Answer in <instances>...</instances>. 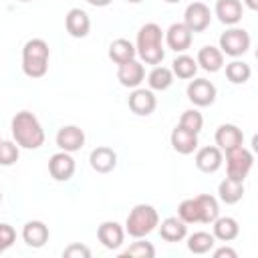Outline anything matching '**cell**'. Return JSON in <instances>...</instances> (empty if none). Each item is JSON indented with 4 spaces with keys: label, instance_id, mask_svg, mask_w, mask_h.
I'll list each match as a JSON object with an SVG mask.
<instances>
[{
    "label": "cell",
    "instance_id": "5b68a950",
    "mask_svg": "<svg viewBox=\"0 0 258 258\" xmlns=\"http://www.w3.org/2000/svg\"><path fill=\"white\" fill-rule=\"evenodd\" d=\"M252 163H254L252 151H248L242 145L226 151V171H228V177H232V179L244 181L252 169Z\"/></svg>",
    "mask_w": 258,
    "mask_h": 258
},
{
    "label": "cell",
    "instance_id": "4dcf8cb0",
    "mask_svg": "<svg viewBox=\"0 0 258 258\" xmlns=\"http://www.w3.org/2000/svg\"><path fill=\"white\" fill-rule=\"evenodd\" d=\"M171 81H173V73H171V69H167V67H153V71L149 73V77H147V83H149V87L151 89H155V91H165L169 85H171Z\"/></svg>",
    "mask_w": 258,
    "mask_h": 258
},
{
    "label": "cell",
    "instance_id": "836d02e7",
    "mask_svg": "<svg viewBox=\"0 0 258 258\" xmlns=\"http://www.w3.org/2000/svg\"><path fill=\"white\" fill-rule=\"evenodd\" d=\"M123 256H131V258H153V256H155V248H153L149 242L137 238V242H133V244L123 252Z\"/></svg>",
    "mask_w": 258,
    "mask_h": 258
},
{
    "label": "cell",
    "instance_id": "ac0fdd59",
    "mask_svg": "<svg viewBox=\"0 0 258 258\" xmlns=\"http://www.w3.org/2000/svg\"><path fill=\"white\" fill-rule=\"evenodd\" d=\"M97 238L99 242L109 248V250H115L123 244V238H125V230L117 224V222H103L99 228H97Z\"/></svg>",
    "mask_w": 258,
    "mask_h": 258
},
{
    "label": "cell",
    "instance_id": "277c9868",
    "mask_svg": "<svg viewBox=\"0 0 258 258\" xmlns=\"http://www.w3.org/2000/svg\"><path fill=\"white\" fill-rule=\"evenodd\" d=\"M157 224H159L157 210L149 204H137L127 216L125 230L133 238H145L147 234H151L155 230Z\"/></svg>",
    "mask_w": 258,
    "mask_h": 258
},
{
    "label": "cell",
    "instance_id": "9a60e30c",
    "mask_svg": "<svg viewBox=\"0 0 258 258\" xmlns=\"http://www.w3.org/2000/svg\"><path fill=\"white\" fill-rule=\"evenodd\" d=\"M129 109L135 113V115H151L155 111V95L149 91V89H135L131 95H129Z\"/></svg>",
    "mask_w": 258,
    "mask_h": 258
},
{
    "label": "cell",
    "instance_id": "60d3db41",
    "mask_svg": "<svg viewBox=\"0 0 258 258\" xmlns=\"http://www.w3.org/2000/svg\"><path fill=\"white\" fill-rule=\"evenodd\" d=\"M127 2H133L135 4V2H143V0H127Z\"/></svg>",
    "mask_w": 258,
    "mask_h": 258
},
{
    "label": "cell",
    "instance_id": "d6986e66",
    "mask_svg": "<svg viewBox=\"0 0 258 258\" xmlns=\"http://www.w3.org/2000/svg\"><path fill=\"white\" fill-rule=\"evenodd\" d=\"M171 147H173L177 153H181V155L194 153V149L198 147V133L187 131V129H183L181 125H177V127L171 131Z\"/></svg>",
    "mask_w": 258,
    "mask_h": 258
},
{
    "label": "cell",
    "instance_id": "9c48e42d",
    "mask_svg": "<svg viewBox=\"0 0 258 258\" xmlns=\"http://www.w3.org/2000/svg\"><path fill=\"white\" fill-rule=\"evenodd\" d=\"M48 173L56 181L71 179L73 173H75V159L71 157V153L69 151H58V153L50 155V159H48Z\"/></svg>",
    "mask_w": 258,
    "mask_h": 258
},
{
    "label": "cell",
    "instance_id": "603a6c76",
    "mask_svg": "<svg viewBox=\"0 0 258 258\" xmlns=\"http://www.w3.org/2000/svg\"><path fill=\"white\" fill-rule=\"evenodd\" d=\"M194 200H196V206H198V214H200V222L202 224H212L220 216V206H218V200L214 196L200 194Z\"/></svg>",
    "mask_w": 258,
    "mask_h": 258
},
{
    "label": "cell",
    "instance_id": "8992f818",
    "mask_svg": "<svg viewBox=\"0 0 258 258\" xmlns=\"http://www.w3.org/2000/svg\"><path fill=\"white\" fill-rule=\"evenodd\" d=\"M250 48V34L244 28H230L220 36V50L230 56H240Z\"/></svg>",
    "mask_w": 258,
    "mask_h": 258
},
{
    "label": "cell",
    "instance_id": "ffe728a7",
    "mask_svg": "<svg viewBox=\"0 0 258 258\" xmlns=\"http://www.w3.org/2000/svg\"><path fill=\"white\" fill-rule=\"evenodd\" d=\"M22 238L28 246L32 248H40L46 244L48 240V228L44 222L40 220H32V222H26L24 228H22Z\"/></svg>",
    "mask_w": 258,
    "mask_h": 258
},
{
    "label": "cell",
    "instance_id": "7a4b0ae2",
    "mask_svg": "<svg viewBox=\"0 0 258 258\" xmlns=\"http://www.w3.org/2000/svg\"><path fill=\"white\" fill-rule=\"evenodd\" d=\"M161 38H163V32L161 28L155 24V22H147L139 28L137 32V52L141 56L143 62L147 64H159L165 56L163 52V46H161Z\"/></svg>",
    "mask_w": 258,
    "mask_h": 258
},
{
    "label": "cell",
    "instance_id": "7402d4cb",
    "mask_svg": "<svg viewBox=\"0 0 258 258\" xmlns=\"http://www.w3.org/2000/svg\"><path fill=\"white\" fill-rule=\"evenodd\" d=\"M204 71H208V73H216V71H220L222 69V64H224V52L220 50V48H216V46H202L200 48V52H198V60H196Z\"/></svg>",
    "mask_w": 258,
    "mask_h": 258
},
{
    "label": "cell",
    "instance_id": "8fae6325",
    "mask_svg": "<svg viewBox=\"0 0 258 258\" xmlns=\"http://www.w3.org/2000/svg\"><path fill=\"white\" fill-rule=\"evenodd\" d=\"M56 145L62 151H79L85 145V131L77 125H64L56 133Z\"/></svg>",
    "mask_w": 258,
    "mask_h": 258
},
{
    "label": "cell",
    "instance_id": "cb8c5ba5",
    "mask_svg": "<svg viewBox=\"0 0 258 258\" xmlns=\"http://www.w3.org/2000/svg\"><path fill=\"white\" fill-rule=\"evenodd\" d=\"M137 54L135 46L131 40L127 38H115L111 44H109V58L115 62V64H123L127 60H133Z\"/></svg>",
    "mask_w": 258,
    "mask_h": 258
},
{
    "label": "cell",
    "instance_id": "30bf717a",
    "mask_svg": "<svg viewBox=\"0 0 258 258\" xmlns=\"http://www.w3.org/2000/svg\"><path fill=\"white\" fill-rule=\"evenodd\" d=\"M64 26H67V32L75 38H85L91 30V18L85 10L81 8H71L64 16Z\"/></svg>",
    "mask_w": 258,
    "mask_h": 258
},
{
    "label": "cell",
    "instance_id": "4316f807",
    "mask_svg": "<svg viewBox=\"0 0 258 258\" xmlns=\"http://www.w3.org/2000/svg\"><path fill=\"white\" fill-rule=\"evenodd\" d=\"M214 238H218V240H222V242H230V240H234L236 236H238V232H240V226H238V222L234 220V218H216L214 222Z\"/></svg>",
    "mask_w": 258,
    "mask_h": 258
},
{
    "label": "cell",
    "instance_id": "f35d334b",
    "mask_svg": "<svg viewBox=\"0 0 258 258\" xmlns=\"http://www.w3.org/2000/svg\"><path fill=\"white\" fill-rule=\"evenodd\" d=\"M89 4H93V6H109L113 0H87Z\"/></svg>",
    "mask_w": 258,
    "mask_h": 258
},
{
    "label": "cell",
    "instance_id": "ab89813d",
    "mask_svg": "<svg viewBox=\"0 0 258 258\" xmlns=\"http://www.w3.org/2000/svg\"><path fill=\"white\" fill-rule=\"evenodd\" d=\"M250 10H258V0H244Z\"/></svg>",
    "mask_w": 258,
    "mask_h": 258
},
{
    "label": "cell",
    "instance_id": "74e56055",
    "mask_svg": "<svg viewBox=\"0 0 258 258\" xmlns=\"http://www.w3.org/2000/svg\"><path fill=\"white\" fill-rule=\"evenodd\" d=\"M224 256H226V258H236V252H234L232 248H226V246H224V248H218V250L214 252V258H224Z\"/></svg>",
    "mask_w": 258,
    "mask_h": 258
},
{
    "label": "cell",
    "instance_id": "83f0119b",
    "mask_svg": "<svg viewBox=\"0 0 258 258\" xmlns=\"http://www.w3.org/2000/svg\"><path fill=\"white\" fill-rule=\"evenodd\" d=\"M171 73L177 75V79H194V75L198 73V62L194 56L189 54H179L175 56V60L171 62Z\"/></svg>",
    "mask_w": 258,
    "mask_h": 258
},
{
    "label": "cell",
    "instance_id": "b9f144b4",
    "mask_svg": "<svg viewBox=\"0 0 258 258\" xmlns=\"http://www.w3.org/2000/svg\"><path fill=\"white\" fill-rule=\"evenodd\" d=\"M165 2H179V0H165Z\"/></svg>",
    "mask_w": 258,
    "mask_h": 258
},
{
    "label": "cell",
    "instance_id": "44dd1931",
    "mask_svg": "<svg viewBox=\"0 0 258 258\" xmlns=\"http://www.w3.org/2000/svg\"><path fill=\"white\" fill-rule=\"evenodd\" d=\"M244 10L240 0H218L216 2V16L224 24H236L240 22Z\"/></svg>",
    "mask_w": 258,
    "mask_h": 258
},
{
    "label": "cell",
    "instance_id": "e575fe53",
    "mask_svg": "<svg viewBox=\"0 0 258 258\" xmlns=\"http://www.w3.org/2000/svg\"><path fill=\"white\" fill-rule=\"evenodd\" d=\"M18 143L0 141V165H12L18 161Z\"/></svg>",
    "mask_w": 258,
    "mask_h": 258
},
{
    "label": "cell",
    "instance_id": "3957f363",
    "mask_svg": "<svg viewBox=\"0 0 258 258\" xmlns=\"http://www.w3.org/2000/svg\"><path fill=\"white\" fill-rule=\"evenodd\" d=\"M48 44L42 38H30L26 40L22 48V71L30 79H40L48 71Z\"/></svg>",
    "mask_w": 258,
    "mask_h": 258
},
{
    "label": "cell",
    "instance_id": "1f68e13d",
    "mask_svg": "<svg viewBox=\"0 0 258 258\" xmlns=\"http://www.w3.org/2000/svg\"><path fill=\"white\" fill-rule=\"evenodd\" d=\"M179 125H181L183 129H187V131L200 133V131H202V125H204V117H202L200 111H196V109H187V111L181 113V117H179Z\"/></svg>",
    "mask_w": 258,
    "mask_h": 258
},
{
    "label": "cell",
    "instance_id": "d590c367",
    "mask_svg": "<svg viewBox=\"0 0 258 258\" xmlns=\"http://www.w3.org/2000/svg\"><path fill=\"white\" fill-rule=\"evenodd\" d=\"M62 256L64 258H91V250L85 244L75 242V244H71L62 250Z\"/></svg>",
    "mask_w": 258,
    "mask_h": 258
},
{
    "label": "cell",
    "instance_id": "52a82bcc",
    "mask_svg": "<svg viewBox=\"0 0 258 258\" xmlns=\"http://www.w3.org/2000/svg\"><path fill=\"white\" fill-rule=\"evenodd\" d=\"M210 20H212V12H210L208 4H204V2H191L183 12V24L191 32L206 30L210 26Z\"/></svg>",
    "mask_w": 258,
    "mask_h": 258
},
{
    "label": "cell",
    "instance_id": "7c38bea8",
    "mask_svg": "<svg viewBox=\"0 0 258 258\" xmlns=\"http://www.w3.org/2000/svg\"><path fill=\"white\" fill-rule=\"evenodd\" d=\"M222 159L224 155L218 145H206L196 153V165L200 171H206V173H214L222 165Z\"/></svg>",
    "mask_w": 258,
    "mask_h": 258
},
{
    "label": "cell",
    "instance_id": "4fadbf2b",
    "mask_svg": "<svg viewBox=\"0 0 258 258\" xmlns=\"http://www.w3.org/2000/svg\"><path fill=\"white\" fill-rule=\"evenodd\" d=\"M165 40H167V46L175 52H183L189 48L191 44V30L183 24V22H175L167 28V34H165Z\"/></svg>",
    "mask_w": 258,
    "mask_h": 258
},
{
    "label": "cell",
    "instance_id": "f6af8a7d",
    "mask_svg": "<svg viewBox=\"0 0 258 258\" xmlns=\"http://www.w3.org/2000/svg\"><path fill=\"white\" fill-rule=\"evenodd\" d=\"M0 252H4V250H2V248H0Z\"/></svg>",
    "mask_w": 258,
    "mask_h": 258
},
{
    "label": "cell",
    "instance_id": "8d00e7d4",
    "mask_svg": "<svg viewBox=\"0 0 258 258\" xmlns=\"http://www.w3.org/2000/svg\"><path fill=\"white\" fill-rule=\"evenodd\" d=\"M16 240V232L10 224H0V248L6 250L8 246H12Z\"/></svg>",
    "mask_w": 258,
    "mask_h": 258
},
{
    "label": "cell",
    "instance_id": "5bb4252c",
    "mask_svg": "<svg viewBox=\"0 0 258 258\" xmlns=\"http://www.w3.org/2000/svg\"><path fill=\"white\" fill-rule=\"evenodd\" d=\"M143 77H145V69H143V64L137 62L135 58H133V60H127V62H123V64H119V69H117V79H119V83H121L123 87L135 89V87L141 85Z\"/></svg>",
    "mask_w": 258,
    "mask_h": 258
},
{
    "label": "cell",
    "instance_id": "f1b7e54d",
    "mask_svg": "<svg viewBox=\"0 0 258 258\" xmlns=\"http://www.w3.org/2000/svg\"><path fill=\"white\" fill-rule=\"evenodd\" d=\"M216 244V238L214 234L210 232H194L189 238H187V248L189 252L194 254H206L212 250V246Z\"/></svg>",
    "mask_w": 258,
    "mask_h": 258
},
{
    "label": "cell",
    "instance_id": "ee69618b",
    "mask_svg": "<svg viewBox=\"0 0 258 258\" xmlns=\"http://www.w3.org/2000/svg\"><path fill=\"white\" fill-rule=\"evenodd\" d=\"M20 2H30V0H20Z\"/></svg>",
    "mask_w": 258,
    "mask_h": 258
},
{
    "label": "cell",
    "instance_id": "ba28073f",
    "mask_svg": "<svg viewBox=\"0 0 258 258\" xmlns=\"http://www.w3.org/2000/svg\"><path fill=\"white\" fill-rule=\"evenodd\" d=\"M216 85L208 79H196L187 85V99L198 107H208L216 101Z\"/></svg>",
    "mask_w": 258,
    "mask_h": 258
},
{
    "label": "cell",
    "instance_id": "e0dca14e",
    "mask_svg": "<svg viewBox=\"0 0 258 258\" xmlns=\"http://www.w3.org/2000/svg\"><path fill=\"white\" fill-rule=\"evenodd\" d=\"M244 143V133L242 129H238L236 125L232 123H224L218 127L216 131V145L222 149V151H228V149H234L238 145Z\"/></svg>",
    "mask_w": 258,
    "mask_h": 258
},
{
    "label": "cell",
    "instance_id": "484cf974",
    "mask_svg": "<svg viewBox=\"0 0 258 258\" xmlns=\"http://www.w3.org/2000/svg\"><path fill=\"white\" fill-rule=\"evenodd\" d=\"M218 194H220V200H222L224 204H236V202H240L242 196H244V181L226 177V179L220 181Z\"/></svg>",
    "mask_w": 258,
    "mask_h": 258
},
{
    "label": "cell",
    "instance_id": "d6a6232c",
    "mask_svg": "<svg viewBox=\"0 0 258 258\" xmlns=\"http://www.w3.org/2000/svg\"><path fill=\"white\" fill-rule=\"evenodd\" d=\"M177 216H179V220H183L185 224H196V222H200V214H198L196 200H194V198L183 200V202L177 206Z\"/></svg>",
    "mask_w": 258,
    "mask_h": 258
},
{
    "label": "cell",
    "instance_id": "2e32d148",
    "mask_svg": "<svg viewBox=\"0 0 258 258\" xmlns=\"http://www.w3.org/2000/svg\"><path fill=\"white\" fill-rule=\"evenodd\" d=\"M89 161H91V167L99 173H109L111 169H115L117 165V153L107 147V145H99L91 151L89 155Z\"/></svg>",
    "mask_w": 258,
    "mask_h": 258
},
{
    "label": "cell",
    "instance_id": "6da1fadb",
    "mask_svg": "<svg viewBox=\"0 0 258 258\" xmlns=\"http://www.w3.org/2000/svg\"><path fill=\"white\" fill-rule=\"evenodd\" d=\"M12 135L16 143L26 149H36L44 143V131L36 115L30 111H18L12 117Z\"/></svg>",
    "mask_w": 258,
    "mask_h": 258
},
{
    "label": "cell",
    "instance_id": "f546056e",
    "mask_svg": "<svg viewBox=\"0 0 258 258\" xmlns=\"http://www.w3.org/2000/svg\"><path fill=\"white\" fill-rule=\"evenodd\" d=\"M250 75H252L250 64L244 62V60H232V62L226 64V77H228V81L234 83V85L246 83V81L250 79Z\"/></svg>",
    "mask_w": 258,
    "mask_h": 258
},
{
    "label": "cell",
    "instance_id": "d4e9b609",
    "mask_svg": "<svg viewBox=\"0 0 258 258\" xmlns=\"http://www.w3.org/2000/svg\"><path fill=\"white\" fill-rule=\"evenodd\" d=\"M185 234H187V226L179 218H165L161 222V226H159V236L165 242H179V240L185 238Z\"/></svg>",
    "mask_w": 258,
    "mask_h": 258
},
{
    "label": "cell",
    "instance_id": "7bdbcfd3",
    "mask_svg": "<svg viewBox=\"0 0 258 258\" xmlns=\"http://www.w3.org/2000/svg\"><path fill=\"white\" fill-rule=\"evenodd\" d=\"M0 204H2V191H0Z\"/></svg>",
    "mask_w": 258,
    "mask_h": 258
}]
</instances>
